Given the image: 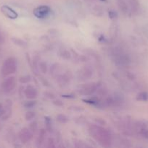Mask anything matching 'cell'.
Here are the masks:
<instances>
[{
	"mask_svg": "<svg viewBox=\"0 0 148 148\" xmlns=\"http://www.w3.org/2000/svg\"><path fill=\"white\" fill-rule=\"evenodd\" d=\"M89 132L93 138L95 139L100 145L103 147H110L111 145V135L110 132L103 128L102 127L97 125H91L89 128Z\"/></svg>",
	"mask_w": 148,
	"mask_h": 148,
	"instance_id": "cell-1",
	"label": "cell"
},
{
	"mask_svg": "<svg viewBox=\"0 0 148 148\" xmlns=\"http://www.w3.org/2000/svg\"><path fill=\"white\" fill-rule=\"evenodd\" d=\"M17 70V60L15 57L10 56L3 63L1 66V74L4 77H8L12 75Z\"/></svg>",
	"mask_w": 148,
	"mask_h": 148,
	"instance_id": "cell-2",
	"label": "cell"
},
{
	"mask_svg": "<svg viewBox=\"0 0 148 148\" xmlns=\"http://www.w3.org/2000/svg\"><path fill=\"white\" fill-rule=\"evenodd\" d=\"M12 103L11 100H6L4 104L0 106V118L3 120H7L11 116Z\"/></svg>",
	"mask_w": 148,
	"mask_h": 148,
	"instance_id": "cell-3",
	"label": "cell"
},
{
	"mask_svg": "<svg viewBox=\"0 0 148 148\" xmlns=\"http://www.w3.org/2000/svg\"><path fill=\"white\" fill-rule=\"evenodd\" d=\"M16 84L17 82L15 77H7L1 83V88L4 92H10L15 88Z\"/></svg>",
	"mask_w": 148,
	"mask_h": 148,
	"instance_id": "cell-4",
	"label": "cell"
},
{
	"mask_svg": "<svg viewBox=\"0 0 148 148\" xmlns=\"http://www.w3.org/2000/svg\"><path fill=\"white\" fill-rule=\"evenodd\" d=\"M97 88H98V85L95 82L85 84L81 86L80 89L78 90V92L83 95H91L97 90Z\"/></svg>",
	"mask_w": 148,
	"mask_h": 148,
	"instance_id": "cell-5",
	"label": "cell"
},
{
	"mask_svg": "<svg viewBox=\"0 0 148 148\" xmlns=\"http://www.w3.org/2000/svg\"><path fill=\"white\" fill-rule=\"evenodd\" d=\"M50 12H51L50 7L45 5L39 6V7H36L33 12V14H34L37 18H39V19H44L46 18V17H49Z\"/></svg>",
	"mask_w": 148,
	"mask_h": 148,
	"instance_id": "cell-6",
	"label": "cell"
},
{
	"mask_svg": "<svg viewBox=\"0 0 148 148\" xmlns=\"http://www.w3.org/2000/svg\"><path fill=\"white\" fill-rule=\"evenodd\" d=\"M18 137L20 141L24 143V144H26V143L30 141V140L33 137V132L30 131V129L23 128L19 132Z\"/></svg>",
	"mask_w": 148,
	"mask_h": 148,
	"instance_id": "cell-7",
	"label": "cell"
},
{
	"mask_svg": "<svg viewBox=\"0 0 148 148\" xmlns=\"http://www.w3.org/2000/svg\"><path fill=\"white\" fill-rule=\"evenodd\" d=\"M0 10H1V13H2L5 17H7V18L9 19L15 20V19H16L17 17H18L17 13L13 9H12L11 7H9V6L7 5L1 6Z\"/></svg>",
	"mask_w": 148,
	"mask_h": 148,
	"instance_id": "cell-8",
	"label": "cell"
},
{
	"mask_svg": "<svg viewBox=\"0 0 148 148\" xmlns=\"http://www.w3.org/2000/svg\"><path fill=\"white\" fill-rule=\"evenodd\" d=\"M24 93L26 98H27L28 99H30V100L35 99V98H37V95H38V92L36 88H35L33 86H32V85H28V86L26 87Z\"/></svg>",
	"mask_w": 148,
	"mask_h": 148,
	"instance_id": "cell-9",
	"label": "cell"
},
{
	"mask_svg": "<svg viewBox=\"0 0 148 148\" xmlns=\"http://www.w3.org/2000/svg\"><path fill=\"white\" fill-rule=\"evenodd\" d=\"M92 77V71L89 67H84L80 70L78 73V77L82 80H86Z\"/></svg>",
	"mask_w": 148,
	"mask_h": 148,
	"instance_id": "cell-10",
	"label": "cell"
},
{
	"mask_svg": "<svg viewBox=\"0 0 148 148\" xmlns=\"http://www.w3.org/2000/svg\"><path fill=\"white\" fill-rule=\"evenodd\" d=\"M115 62L117 64L120 65V66H123V65L127 64L129 62V59H128V56H126V55L119 54L117 55V56L115 57Z\"/></svg>",
	"mask_w": 148,
	"mask_h": 148,
	"instance_id": "cell-11",
	"label": "cell"
},
{
	"mask_svg": "<svg viewBox=\"0 0 148 148\" xmlns=\"http://www.w3.org/2000/svg\"><path fill=\"white\" fill-rule=\"evenodd\" d=\"M45 136H46V130L44 129H41L39 131L37 140H36V145H37L38 147H41L42 144L44 143Z\"/></svg>",
	"mask_w": 148,
	"mask_h": 148,
	"instance_id": "cell-12",
	"label": "cell"
},
{
	"mask_svg": "<svg viewBox=\"0 0 148 148\" xmlns=\"http://www.w3.org/2000/svg\"><path fill=\"white\" fill-rule=\"evenodd\" d=\"M116 2H117L118 7L122 12V13L126 14L129 11V8H128V6L125 0H116Z\"/></svg>",
	"mask_w": 148,
	"mask_h": 148,
	"instance_id": "cell-13",
	"label": "cell"
},
{
	"mask_svg": "<svg viewBox=\"0 0 148 148\" xmlns=\"http://www.w3.org/2000/svg\"><path fill=\"white\" fill-rule=\"evenodd\" d=\"M11 40L14 44L17 45V46H20V47H26L27 46V43L23 40L22 39L18 38H12Z\"/></svg>",
	"mask_w": 148,
	"mask_h": 148,
	"instance_id": "cell-14",
	"label": "cell"
},
{
	"mask_svg": "<svg viewBox=\"0 0 148 148\" xmlns=\"http://www.w3.org/2000/svg\"><path fill=\"white\" fill-rule=\"evenodd\" d=\"M56 119L57 121L59 123H60V124H66V123H68V121H69V119H68L65 114H58V115L57 116Z\"/></svg>",
	"mask_w": 148,
	"mask_h": 148,
	"instance_id": "cell-15",
	"label": "cell"
},
{
	"mask_svg": "<svg viewBox=\"0 0 148 148\" xmlns=\"http://www.w3.org/2000/svg\"><path fill=\"white\" fill-rule=\"evenodd\" d=\"M136 100L139 101H148V93L146 92H142L136 95Z\"/></svg>",
	"mask_w": 148,
	"mask_h": 148,
	"instance_id": "cell-16",
	"label": "cell"
},
{
	"mask_svg": "<svg viewBox=\"0 0 148 148\" xmlns=\"http://www.w3.org/2000/svg\"><path fill=\"white\" fill-rule=\"evenodd\" d=\"M44 124H45V128L46 130L48 132L52 131V120L49 117L46 116L44 118Z\"/></svg>",
	"mask_w": 148,
	"mask_h": 148,
	"instance_id": "cell-17",
	"label": "cell"
},
{
	"mask_svg": "<svg viewBox=\"0 0 148 148\" xmlns=\"http://www.w3.org/2000/svg\"><path fill=\"white\" fill-rule=\"evenodd\" d=\"M39 69H40L41 72H42L43 74H46L48 70V67H47V64L45 62H39Z\"/></svg>",
	"mask_w": 148,
	"mask_h": 148,
	"instance_id": "cell-18",
	"label": "cell"
},
{
	"mask_svg": "<svg viewBox=\"0 0 148 148\" xmlns=\"http://www.w3.org/2000/svg\"><path fill=\"white\" fill-rule=\"evenodd\" d=\"M36 116V114L35 112L32 111H29L28 112H26V115H25V119H26V121H30V120L33 119Z\"/></svg>",
	"mask_w": 148,
	"mask_h": 148,
	"instance_id": "cell-19",
	"label": "cell"
},
{
	"mask_svg": "<svg viewBox=\"0 0 148 148\" xmlns=\"http://www.w3.org/2000/svg\"><path fill=\"white\" fill-rule=\"evenodd\" d=\"M30 79H31L30 76H29V75H24V76L20 77V79H19V81H20V83L26 84V83H28V82L30 81Z\"/></svg>",
	"mask_w": 148,
	"mask_h": 148,
	"instance_id": "cell-20",
	"label": "cell"
},
{
	"mask_svg": "<svg viewBox=\"0 0 148 148\" xmlns=\"http://www.w3.org/2000/svg\"><path fill=\"white\" fill-rule=\"evenodd\" d=\"M61 57L63 58L64 59H69L71 58V54L68 50H62L61 53Z\"/></svg>",
	"mask_w": 148,
	"mask_h": 148,
	"instance_id": "cell-21",
	"label": "cell"
},
{
	"mask_svg": "<svg viewBox=\"0 0 148 148\" xmlns=\"http://www.w3.org/2000/svg\"><path fill=\"white\" fill-rule=\"evenodd\" d=\"M36 103V101H27L24 103V106L26 108H32V107L34 106Z\"/></svg>",
	"mask_w": 148,
	"mask_h": 148,
	"instance_id": "cell-22",
	"label": "cell"
},
{
	"mask_svg": "<svg viewBox=\"0 0 148 148\" xmlns=\"http://www.w3.org/2000/svg\"><path fill=\"white\" fill-rule=\"evenodd\" d=\"M140 134L143 137L148 139V130H147L145 128H141Z\"/></svg>",
	"mask_w": 148,
	"mask_h": 148,
	"instance_id": "cell-23",
	"label": "cell"
},
{
	"mask_svg": "<svg viewBox=\"0 0 148 148\" xmlns=\"http://www.w3.org/2000/svg\"><path fill=\"white\" fill-rule=\"evenodd\" d=\"M47 147H55V143L52 138H49L47 141Z\"/></svg>",
	"mask_w": 148,
	"mask_h": 148,
	"instance_id": "cell-24",
	"label": "cell"
},
{
	"mask_svg": "<svg viewBox=\"0 0 148 148\" xmlns=\"http://www.w3.org/2000/svg\"><path fill=\"white\" fill-rule=\"evenodd\" d=\"M70 110H73V111H84V108L81 106H71L69 108Z\"/></svg>",
	"mask_w": 148,
	"mask_h": 148,
	"instance_id": "cell-25",
	"label": "cell"
},
{
	"mask_svg": "<svg viewBox=\"0 0 148 148\" xmlns=\"http://www.w3.org/2000/svg\"><path fill=\"white\" fill-rule=\"evenodd\" d=\"M75 146L77 147H89V145H87L84 144V143L82 142H79L78 141V143H75Z\"/></svg>",
	"mask_w": 148,
	"mask_h": 148,
	"instance_id": "cell-26",
	"label": "cell"
},
{
	"mask_svg": "<svg viewBox=\"0 0 148 148\" xmlns=\"http://www.w3.org/2000/svg\"><path fill=\"white\" fill-rule=\"evenodd\" d=\"M37 129V125H36V122H33L31 123L30 124V130L32 132H35V131Z\"/></svg>",
	"mask_w": 148,
	"mask_h": 148,
	"instance_id": "cell-27",
	"label": "cell"
},
{
	"mask_svg": "<svg viewBox=\"0 0 148 148\" xmlns=\"http://www.w3.org/2000/svg\"><path fill=\"white\" fill-rule=\"evenodd\" d=\"M53 103L57 106H63V103L60 100H55V101H53Z\"/></svg>",
	"mask_w": 148,
	"mask_h": 148,
	"instance_id": "cell-28",
	"label": "cell"
},
{
	"mask_svg": "<svg viewBox=\"0 0 148 148\" xmlns=\"http://www.w3.org/2000/svg\"><path fill=\"white\" fill-rule=\"evenodd\" d=\"M109 17L110 19H115L116 17V13L113 11H110L109 12Z\"/></svg>",
	"mask_w": 148,
	"mask_h": 148,
	"instance_id": "cell-29",
	"label": "cell"
},
{
	"mask_svg": "<svg viewBox=\"0 0 148 148\" xmlns=\"http://www.w3.org/2000/svg\"><path fill=\"white\" fill-rule=\"evenodd\" d=\"M4 42H5V38H4V35L0 32V45L4 44Z\"/></svg>",
	"mask_w": 148,
	"mask_h": 148,
	"instance_id": "cell-30",
	"label": "cell"
},
{
	"mask_svg": "<svg viewBox=\"0 0 148 148\" xmlns=\"http://www.w3.org/2000/svg\"><path fill=\"white\" fill-rule=\"evenodd\" d=\"M44 95L49 98H50V99H54L55 98V95L52 92H46V93H44Z\"/></svg>",
	"mask_w": 148,
	"mask_h": 148,
	"instance_id": "cell-31",
	"label": "cell"
},
{
	"mask_svg": "<svg viewBox=\"0 0 148 148\" xmlns=\"http://www.w3.org/2000/svg\"><path fill=\"white\" fill-rule=\"evenodd\" d=\"M97 122L99 125H104L106 124V122L104 121V120H103L102 119H97Z\"/></svg>",
	"mask_w": 148,
	"mask_h": 148,
	"instance_id": "cell-32",
	"label": "cell"
},
{
	"mask_svg": "<svg viewBox=\"0 0 148 148\" xmlns=\"http://www.w3.org/2000/svg\"><path fill=\"white\" fill-rule=\"evenodd\" d=\"M1 124H0V130H1Z\"/></svg>",
	"mask_w": 148,
	"mask_h": 148,
	"instance_id": "cell-33",
	"label": "cell"
}]
</instances>
